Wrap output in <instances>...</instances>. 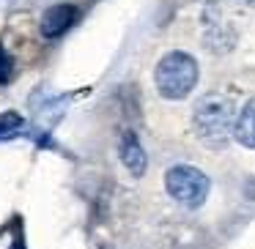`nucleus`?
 Returning a JSON list of instances; mask_svg holds the SVG:
<instances>
[{"instance_id":"9","label":"nucleus","mask_w":255,"mask_h":249,"mask_svg":"<svg viewBox=\"0 0 255 249\" xmlns=\"http://www.w3.org/2000/svg\"><path fill=\"white\" fill-rule=\"evenodd\" d=\"M11 77H14V58L6 47L0 44V85L11 83Z\"/></svg>"},{"instance_id":"7","label":"nucleus","mask_w":255,"mask_h":249,"mask_svg":"<svg viewBox=\"0 0 255 249\" xmlns=\"http://www.w3.org/2000/svg\"><path fill=\"white\" fill-rule=\"evenodd\" d=\"M236 143L244 145V148L255 151V96L244 101V107L239 110L236 118Z\"/></svg>"},{"instance_id":"3","label":"nucleus","mask_w":255,"mask_h":249,"mask_svg":"<svg viewBox=\"0 0 255 249\" xmlns=\"http://www.w3.org/2000/svg\"><path fill=\"white\" fill-rule=\"evenodd\" d=\"M165 189L178 205L200 208L211 194V178L195 165H173L165 172Z\"/></svg>"},{"instance_id":"4","label":"nucleus","mask_w":255,"mask_h":249,"mask_svg":"<svg viewBox=\"0 0 255 249\" xmlns=\"http://www.w3.org/2000/svg\"><path fill=\"white\" fill-rule=\"evenodd\" d=\"M77 22H80V8L74 6V3H55V6H50L41 14L39 30H41L44 39H61V36H66Z\"/></svg>"},{"instance_id":"10","label":"nucleus","mask_w":255,"mask_h":249,"mask_svg":"<svg viewBox=\"0 0 255 249\" xmlns=\"http://www.w3.org/2000/svg\"><path fill=\"white\" fill-rule=\"evenodd\" d=\"M11 249H25V244H22V238H17V241H14V247Z\"/></svg>"},{"instance_id":"6","label":"nucleus","mask_w":255,"mask_h":249,"mask_svg":"<svg viewBox=\"0 0 255 249\" xmlns=\"http://www.w3.org/2000/svg\"><path fill=\"white\" fill-rule=\"evenodd\" d=\"M203 44H209L214 52H228L233 47V36L228 33L222 14L214 3L203 11Z\"/></svg>"},{"instance_id":"5","label":"nucleus","mask_w":255,"mask_h":249,"mask_svg":"<svg viewBox=\"0 0 255 249\" xmlns=\"http://www.w3.org/2000/svg\"><path fill=\"white\" fill-rule=\"evenodd\" d=\"M118 156H121V165L127 167L132 178H143L148 172V154H145L143 143L132 129H127L118 140Z\"/></svg>"},{"instance_id":"8","label":"nucleus","mask_w":255,"mask_h":249,"mask_svg":"<svg viewBox=\"0 0 255 249\" xmlns=\"http://www.w3.org/2000/svg\"><path fill=\"white\" fill-rule=\"evenodd\" d=\"M22 126H25V118L19 115V112H14V110L0 112V140H6V137H11V134H17Z\"/></svg>"},{"instance_id":"1","label":"nucleus","mask_w":255,"mask_h":249,"mask_svg":"<svg viewBox=\"0 0 255 249\" xmlns=\"http://www.w3.org/2000/svg\"><path fill=\"white\" fill-rule=\"evenodd\" d=\"M236 118L239 112L233 110L231 96L220 93V90H209L192 107V132L206 148L222 151L236 134Z\"/></svg>"},{"instance_id":"2","label":"nucleus","mask_w":255,"mask_h":249,"mask_svg":"<svg viewBox=\"0 0 255 249\" xmlns=\"http://www.w3.org/2000/svg\"><path fill=\"white\" fill-rule=\"evenodd\" d=\"M200 80V66L189 52L173 50L156 61L154 66V85L156 93L167 101H184Z\"/></svg>"}]
</instances>
